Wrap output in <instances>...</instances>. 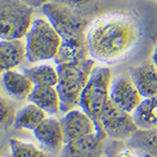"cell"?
<instances>
[{
	"label": "cell",
	"instance_id": "obj_1",
	"mask_svg": "<svg viewBox=\"0 0 157 157\" xmlns=\"http://www.w3.org/2000/svg\"><path fill=\"white\" fill-rule=\"evenodd\" d=\"M139 37V27L132 18L109 14L98 18L88 28L86 44L90 58L109 64L124 57Z\"/></svg>",
	"mask_w": 157,
	"mask_h": 157
},
{
	"label": "cell",
	"instance_id": "obj_2",
	"mask_svg": "<svg viewBox=\"0 0 157 157\" xmlns=\"http://www.w3.org/2000/svg\"><path fill=\"white\" fill-rule=\"evenodd\" d=\"M95 66L96 62L92 58L78 63L57 65L59 80L56 88L60 96L62 113L65 114L80 107L82 93Z\"/></svg>",
	"mask_w": 157,
	"mask_h": 157
},
{
	"label": "cell",
	"instance_id": "obj_3",
	"mask_svg": "<svg viewBox=\"0 0 157 157\" xmlns=\"http://www.w3.org/2000/svg\"><path fill=\"white\" fill-rule=\"evenodd\" d=\"M27 60L31 63L55 59L62 38L46 18L34 19L24 38Z\"/></svg>",
	"mask_w": 157,
	"mask_h": 157
},
{
	"label": "cell",
	"instance_id": "obj_4",
	"mask_svg": "<svg viewBox=\"0 0 157 157\" xmlns=\"http://www.w3.org/2000/svg\"><path fill=\"white\" fill-rule=\"evenodd\" d=\"M112 80L110 68L95 66L81 96V109L94 121L97 131L99 132H103L99 120L103 108L110 98L109 93Z\"/></svg>",
	"mask_w": 157,
	"mask_h": 157
},
{
	"label": "cell",
	"instance_id": "obj_5",
	"mask_svg": "<svg viewBox=\"0 0 157 157\" xmlns=\"http://www.w3.org/2000/svg\"><path fill=\"white\" fill-rule=\"evenodd\" d=\"M41 10L62 39L86 38L90 22L80 11L50 1Z\"/></svg>",
	"mask_w": 157,
	"mask_h": 157
},
{
	"label": "cell",
	"instance_id": "obj_6",
	"mask_svg": "<svg viewBox=\"0 0 157 157\" xmlns=\"http://www.w3.org/2000/svg\"><path fill=\"white\" fill-rule=\"evenodd\" d=\"M33 10L20 0H0V39H24L34 20Z\"/></svg>",
	"mask_w": 157,
	"mask_h": 157
},
{
	"label": "cell",
	"instance_id": "obj_7",
	"mask_svg": "<svg viewBox=\"0 0 157 157\" xmlns=\"http://www.w3.org/2000/svg\"><path fill=\"white\" fill-rule=\"evenodd\" d=\"M99 122L106 136L114 140H129L140 130L132 113L120 108L110 98L103 108Z\"/></svg>",
	"mask_w": 157,
	"mask_h": 157
},
{
	"label": "cell",
	"instance_id": "obj_8",
	"mask_svg": "<svg viewBox=\"0 0 157 157\" xmlns=\"http://www.w3.org/2000/svg\"><path fill=\"white\" fill-rule=\"evenodd\" d=\"M104 132L93 134L68 141L61 151V157H105Z\"/></svg>",
	"mask_w": 157,
	"mask_h": 157
},
{
	"label": "cell",
	"instance_id": "obj_9",
	"mask_svg": "<svg viewBox=\"0 0 157 157\" xmlns=\"http://www.w3.org/2000/svg\"><path fill=\"white\" fill-rule=\"evenodd\" d=\"M109 96L116 105L132 114L144 100L130 76H118L113 78Z\"/></svg>",
	"mask_w": 157,
	"mask_h": 157
},
{
	"label": "cell",
	"instance_id": "obj_10",
	"mask_svg": "<svg viewBox=\"0 0 157 157\" xmlns=\"http://www.w3.org/2000/svg\"><path fill=\"white\" fill-rule=\"evenodd\" d=\"M66 142L93 134L97 131L94 121L82 109H73L65 113L60 120Z\"/></svg>",
	"mask_w": 157,
	"mask_h": 157
},
{
	"label": "cell",
	"instance_id": "obj_11",
	"mask_svg": "<svg viewBox=\"0 0 157 157\" xmlns=\"http://www.w3.org/2000/svg\"><path fill=\"white\" fill-rule=\"evenodd\" d=\"M33 134L40 145L47 151H62L66 144L62 123L55 118H46L33 131Z\"/></svg>",
	"mask_w": 157,
	"mask_h": 157
},
{
	"label": "cell",
	"instance_id": "obj_12",
	"mask_svg": "<svg viewBox=\"0 0 157 157\" xmlns=\"http://www.w3.org/2000/svg\"><path fill=\"white\" fill-rule=\"evenodd\" d=\"M130 77L144 98L157 95V67L151 60L132 67Z\"/></svg>",
	"mask_w": 157,
	"mask_h": 157
},
{
	"label": "cell",
	"instance_id": "obj_13",
	"mask_svg": "<svg viewBox=\"0 0 157 157\" xmlns=\"http://www.w3.org/2000/svg\"><path fill=\"white\" fill-rule=\"evenodd\" d=\"M27 60L24 39H0V73L15 70Z\"/></svg>",
	"mask_w": 157,
	"mask_h": 157
},
{
	"label": "cell",
	"instance_id": "obj_14",
	"mask_svg": "<svg viewBox=\"0 0 157 157\" xmlns=\"http://www.w3.org/2000/svg\"><path fill=\"white\" fill-rule=\"evenodd\" d=\"M2 86L10 96L18 100L28 99L33 90V83L24 72L11 70L2 74Z\"/></svg>",
	"mask_w": 157,
	"mask_h": 157
},
{
	"label": "cell",
	"instance_id": "obj_15",
	"mask_svg": "<svg viewBox=\"0 0 157 157\" xmlns=\"http://www.w3.org/2000/svg\"><path fill=\"white\" fill-rule=\"evenodd\" d=\"M90 58L86 38L62 39V43L54 61L57 65L78 63Z\"/></svg>",
	"mask_w": 157,
	"mask_h": 157
},
{
	"label": "cell",
	"instance_id": "obj_16",
	"mask_svg": "<svg viewBox=\"0 0 157 157\" xmlns=\"http://www.w3.org/2000/svg\"><path fill=\"white\" fill-rule=\"evenodd\" d=\"M28 99L31 103H33L45 111L46 114L54 115L61 112L60 96L56 86H34Z\"/></svg>",
	"mask_w": 157,
	"mask_h": 157
},
{
	"label": "cell",
	"instance_id": "obj_17",
	"mask_svg": "<svg viewBox=\"0 0 157 157\" xmlns=\"http://www.w3.org/2000/svg\"><path fill=\"white\" fill-rule=\"evenodd\" d=\"M46 115L41 108L29 102L15 114L13 125L18 130L34 131L46 119Z\"/></svg>",
	"mask_w": 157,
	"mask_h": 157
},
{
	"label": "cell",
	"instance_id": "obj_18",
	"mask_svg": "<svg viewBox=\"0 0 157 157\" xmlns=\"http://www.w3.org/2000/svg\"><path fill=\"white\" fill-rule=\"evenodd\" d=\"M132 116L140 130L157 128V95L144 98Z\"/></svg>",
	"mask_w": 157,
	"mask_h": 157
},
{
	"label": "cell",
	"instance_id": "obj_19",
	"mask_svg": "<svg viewBox=\"0 0 157 157\" xmlns=\"http://www.w3.org/2000/svg\"><path fill=\"white\" fill-rule=\"evenodd\" d=\"M129 145L147 157H157V128L139 130L129 140Z\"/></svg>",
	"mask_w": 157,
	"mask_h": 157
},
{
	"label": "cell",
	"instance_id": "obj_20",
	"mask_svg": "<svg viewBox=\"0 0 157 157\" xmlns=\"http://www.w3.org/2000/svg\"><path fill=\"white\" fill-rule=\"evenodd\" d=\"M23 72L29 77L33 82L34 86H56L59 80V75L57 68L47 64L37 65L24 69Z\"/></svg>",
	"mask_w": 157,
	"mask_h": 157
},
{
	"label": "cell",
	"instance_id": "obj_21",
	"mask_svg": "<svg viewBox=\"0 0 157 157\" xmlns=\"http://www.w3.org/2000/svg\"><path fill=\"white\" fill-rule=\"evenodd\" d=\"M9 145L10 157H49L46 151L31 142L11 139Z\"/></svg>",
	"mask_w": 157,
	"mask_h": 157
},
{
	"label": "cell",
	"instance_id": "obj_22",
	"mask_svg": "<svg viewBox=\"0 0 157 157\" xmlns=\"http://www.w3.org/2000/svg\"><path fill=\"white\" fill-rule=\"evenodd\" d=\"M14 117L13 107L2 95H0V126L13 122Z\"/></svg>",
	"mask_w": 157,
	"mask_h": 157
},
{
	"label": "cell",
	"instance_id": "obj_23",
	"mask_svg": "<svg viewBox=\"0 0 157 157\" xmlns=\"http://www.w3.org/2000/svg\"><path fill=\"white\" fill-rule=\"evenodd\" d=\"M49 1L61 5H65L67 7H70L72 9H75L77 11L81 12V10L93 4L96 0H49Z\"/></svg>",
	"mask_w": 157,
	"mask_h": 157
},
{
	"label": "cell",
	"instance_id": "obj_24",
	"mask_svg": "<svg viewBox=\"0 0 157 157\" xmlns=\"http://www.w3.org/2000/svg\"><path fill=\"white\" fill-rule=\"evenodd\" d=\"M113 157H145L140 151L130 145L118 150Z\"/></svg>",
	"mask_w": 157,
	"mask_h": 157
},
{
	"label": "cell",
	"instance_id": "obj_25",
	"mask_svg": "<svg viewBox=\"0 0 157 157\" xmlns=\"http://www.w3.org/2000/svg\"><path fill=\"white\" fill-rule=\"evenodd\" d=\"M20 1L25 3L29 7L36 9V8H42L47 2H49V0H20Z\"/></svg>",
	"mask_w": 157,
	"mask_h": 157
},
{
	"label": "cell",
	"instance_id": "obj_26",
	"mask_svg": "<svg viewBox=\"0 0 157 157\" xmlns=\"http://www.w3.org/2000/svg\"><path fill=\"white\" fill-rule=\"evenodd\" d=\"M151 61L153 62L154 65L157 67V44L153 50V53H152V56H151Z\"/></svg>",
	"mask_w": 157,
	"mask_h": 157
},
{
	"label": "cell",
	"instance_id": "obj_27",
	"mask_svg": "<svg viewBox=\"0 0 157 157\" xmlns=\"http://www.w3.org/2000/svg\"><path fill=\"white\" fill-rule=\"evenodd\" d=\"M0 157H1V151H0Z\"/></svg>",
	"mask_w": 157,
	"mask_h": 157
},
{
	"label": "cell",
	"instance_id": "obj_28",
	"mask_svg": "<svg viewBox=\"0 0 157 157\" xmlns=\"http://www.w3.org/2000/svg\"><path fill=\"white\" fill-rule=\"evenodd\" d=\"M142 154H144V153H142ZM144 156H145V155H144ZM145 157H147V156H145Z\"/></svg>",
	"mask_w": 157,
	"mask_h": 157
},
{
	"label": "cell",
	"instance_id": "obj_29",
	"mask_svg": "<svg viewBox=\"0 0 157 157\" xmlns=\"http://www.w3.org/2000/svg\"><path fill=\"white\" fill-rule=\"evenodd\" d=\"M0 95H1V93H0Z\"/></svg>",
	"mask_w": 157,
	"mask_h": 157
}]
</instances>
